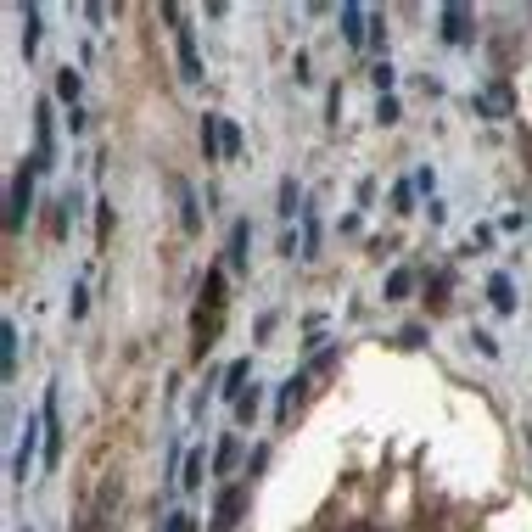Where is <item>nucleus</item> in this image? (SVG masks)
<instances>
[{
  "label": "nucleus",
  "mask_w": 532,
  "mask_h": 532,
  "mask_svg": "<svg viewBox=\"0 0 532 532\" xmlns=\"http://www.w3.org/2000/svg\"><path fill=\"white\" fill-rule=\"evenodd\" d=\"M202 152H208V163H213V157H224V118H219V112L202 118Z\"/></svg>",
  "instance_id": "8"
},
{
  "label": "nucleus",
  "mask_w": 532,
  "mask_h": 532,
  "mask_svg": "<svg viewBox=\"0 0 532 532\" xmlns=\"http://www.w3.org/2000/svg\"><path fill=\"white\" fill-rule=\"evenodd\" d=\"M471 342H476V353H488V359H499V342H493L488 331H471Z\"/></svg>",
  "instance_id": "22"
},
{
  "label": "nucleus",
  "mask_w": 532,
  "mask_h": 532,
  "mask_svg": "<svg viewBox=\"0 0 532 532\" xmlns=\"http://www.w3.org/2000/svg\"><path fill=\"white\" fill-rule=\"evenodd\" d=\"M202 471H208V460H202V454H191V460H185V488H202Z\"/></svg>",
  "instance_id": "18"
},
{
  "label": "nucleus",
  "mask_w": 532,
  "mask_h": 532,
  "mask_svg": "<svg viewBox=\"0 0 532 532\" xmlns=\"http://www.w3.org/2000/svg\"><path fill=\"white\" fill-rule=\"evenodd\" d=\"M45 432H51V437H45V465H56V454H62V420H56V392H51V398H45Z\"/></svg>",
  "instance_id": "7"
},
{
  "label": "nucleus",
  "mask_w": 532,
  "mask_h": 532,
  "mask_svg": "<svg viewBox=\"0 0 532 532\" xmlns=\"http://www.w3.org/2000/svg\"><path fill=\"white\" fill-rule=\"evenodd\" d=\"M40 51V6H23V56Z\"/></svg>",
  "instance_id": "13"
},
{
  "label": "nucleus",
  "mask_w": 532,
  "mask_h": 532,
  "mask_svg": "<svg viewBox=\"0 0 532 532\" xmlns=\"http://www.w3.org/2000/svg\"><path fill=\"white\" fill-rule=\"evenodd\" d=\"M40 426H45V420H34V415H28V426H23V443H17V460H12V476H17V482H28V465H34V448H40Z\"/></svg>",
  "instance_id": "5"
},
{
  "label": "nucleus",
  "mask_w": 532,
  "mask_h": 532,
  "mask_svg": "<svg viewBox=\"0 0 532 532\" xmlns=\"http://www.w3.org/2000/svg\"><path fill=\"white\" fill-rule=\"evenodd\" d=\"M376 118H381V124H398V101L381 96V101H376Z\"/></svg>",
  "instance_id": "23"
},
{
  "label": "nucleus",
  "mask_w": 532,
  "mask_h": 532,
  "mask_svg": "<svg viewBox=\"0 0 532 532\" xmlns=\"http://www.w3.org/2000/svg\"><path fill=\"white\" fill-rule=\"evenodd\" d=\"M353 532H370V527H353Z\"/></svg>",
  "instance_id": "28"
},
{
  "label": "nucleus",
  "mask_w": 532,
  "mask_h": 532,
  "mask_svg": "<svg viewBox=\"0 0 532 532\" xmlns=\"http://www.w3.org/2000/svg\"><path fill=\"white\" fill-rule=\"evenodd\" d=\"M409 292H415V275H409V269H392V275H387V297L398 303V297H409Z\"/></svg>",
  "instance_id": "16"
},
{
  "label": "nucleus",
  "mask_w": 532,
  "mask_h": 532,
  "mask_svg": "<svg viewBox=\"0 0 532 532\" xmlns=\"http://www.w3.org/2000/svg\"><path fill=\"white\" fill-rule=\"evenodd\" d=\"M28 202H34V163H23L12 174V196H6V230H12V236L28 224Z\"/></svg>",
  "instance_id": "1"
},
{
  "label": "nucleus",
  "mask_w": 532,
  "mask_h": 532,
  "mask_svg": "<svg viewBox=\"0 0 532 532\" xmlns=\"http://www.w3.org/2000/svg\"><path fill=\"white\" fill-rule=\"evenodd\" d=\"M280 213H297V185L280 180Z\"/></svg>",
  "instance_id": "21"
},
{
  "label": "nucleus",
  "mask_w": 532,
  "mask_h": 532,
  "mask_svg": "<svg viewBox=\"0 0 532 532\" xmlns=\"http://www.w3.org/2000/svg\"><path fill=\"white\" fill-rule=\"evenodd\" d=\"M163 532H191V516H185V510H174V516L163 521Z\"/></svg>",
  "instance_id": "27"
},
{
  "label": "nucleus",
  "mask_w": 532,
  "mask_h": 532,
  "mask_svg": "<svg viewBox=\"0 0 532 532\" xmlns=\"http://www.w3.org/2000/svg\"><path fill=\"white\" fill-rule=\"evenodd\" d=\"M241 504H247V493H241V488H224L219 504H213V527H208V532H236Z\"/></svg>",
  "instance_id": "4"
},
{
  "label": "nucleus",
  "mask_w": 532,
  "mask_h": 532,
  "mask_svg": "<svg viewBox=\"0 0 532 532\" xmlns=\"http://www.w3.org/2000/svg\"><path fill=\"white\" fill-rule=\"evenodd\" d=\"M241 264H247V224L230 230V269H241Z\"/></svg>",
  "instance_id": "17"
},
{
  "label": "nucleus",
  "mask_w": 532,
  "mask_h": 532,
  "mask_svg": "<svg viewBox=\"0 0 532 532\" xmlns=\"http://www.w3.org/2000/svg\"><path fill=\"white\" fill-rule=\"evenodd\" d=\"M236 460H241V443H236V437H224V443H219V454H213V471H219V476H230V471H236Z\"/></svg>",
  "instance_id": "14"
},
{
  "label": "nucleus",
  "mask_w": 532,
  "mask_h": 532,
  "mask_svg": "<svg viewBox=\"0 0 532 532\" xmlns=\"http://www.w3.org/2000/svg\"><path fill=\"white\" fill-rule=\"evenodd\" d=\"M0 370H6V376L17 370V331L12 325H0Z\"/></svg>",
  "instance_id": "15"
},
{
  "label": "nucleus",
  "mask_w": 532,
  "mask_h": 532,
  "mask_svg": "<svg viewBox=\"0 0 532 532\" xmlns=\"http://www.w3.org/2000/svg\"><path fill=\"white\" fill-rule=\"evenodd\" d=\"M236 415H241V426H252V415H258V392H247V398H241Z\"/></svg>",
  "instance_id": "24"
},
{
  "label": "nucleus",
  "mask_w": 532,
  "mask_h": 532,
  "mask_svg": "<svg viewBox=\"0 0 532 532\" xmlns=\"http://www.w3.org/2000/svg\"><path fill=\"white\" fill-rule=\"evenodd\" d=\"M488 303L499 308V314H510V308H516V286H510V275H493L488 280Z\"/></svg>",
  "instance_id": "12"
},
{
  "label": "nucleus",
  "mask_w": 532,
  "mask_h": 532,
  "mask_svg": "<svg viewBox=\"0 0 532 532\" xmlns=\"http://www.w3.org/2000/svg\"><path fill=\"white\" fill-rule=\"evenodd\" d=\"M381 45H387V23H381V17H370V51H381Z\"/></svg>",
  "instance_id": "26"
},
{
  "label": "nucleus",
  "mask_w": 532,
  "mask_h": 532,
  "mask_svg": "<svg viewBox=\"0 0 532 532\" xmlns=\"http://www.w3.org/2000/svg\"><path fill=\"white\" fill-rule=\"evenodd\" d=\"M342 40H348L353 51H364V45H370V12H364L359 0H348V6H342Z\"/></svg>",
  "instance_id": "3"
},
{
  "label": "nucleus",
  "mask_w": 532,
  "mask_h": 532,
  "mask_svg": "<svg viewBox=\"0 0 532 532\" xmlns=\"http://www.w3.org/2000/svg\"><path fill=\"white\" fill-rule=\"evenodd\" d=\"M482 107H488L493 118H504V112H510V90H488V96H482Z\"/></svg>",
  "instance_id": "19"
},
{
  "label": "nucleus",
  "mask_w": 532,
  "mask_h": 532,
  "mask_svg": "<svg viewBox=\"0 0 532 532\" xmlns=\"http://www.w3.org/2000/svg\"><path fill=\"white\" fill-rule=\"evenodd\" d=\"M370 79H376L381 90H387V96H392V62H376V68H370Z\"/></svg>",
  "instance_id": "25"
},
{
  "label": "nucleus",
  "mask_w": 532,
  "mask_h": 532,
  "mask_svg": "<svg viewBox=\"0 0 532 532\" xmlns=\"http://www.w3.org/2000/svg\"><path fill=\"white\" fill-rule=\"evenodd\" d=\"M79 90H84V73H79V68H62V73H56V96L68 101L73 112H79Z\"/></svg>",
  "instance_id": "10"
},
{
  "label": "nucleus",
  "mask_w": 532,
  "mask_h": 532,
  "mask_svg": "<svg viewBox=\"0 0 532 532\" xmlns=\"http://www.w3.org/2000/svg\"><path fill=\"white\" fill-rule=\"evenodd\" d=\"M174 196H180V224H185V230L196 236V230H202V208H196L191 185H185V180H174Z\"/></svg>",
  "instance_id": "9"
},
{
  "label": "nucleus",
  "mask_w": 532,
  "mask_h": 532,
  "mask_svg": "<svg viewBox=\"0 0 532 532\" xmlns=\"http://www.w3.org/2000/svg\"><path fill=\"white\" fill-rule=\"evenodd\" d=\"M247 376H252V364L247 359H236V364H230V376H224V398H236V404H241V398H247Z\"/></svg>",
  "instance_id": "11"
},
{
  "label": "nucleus",
  "mask_w": 532,
  "mask_h": 532,
  "mask_svg": "<svg viewBox=\"0 0 532 532\" xmlns=\"http://www.w3.org/2000/svg\"><path fill=\"white\" fill-rule=\"evenodd\" d=\"M163 17L174 23V45H180V68H185V79H202V56H196V40H191V28H185V12L180 6H163Z\"/></svg>",
  "instance_id": "2"
},
{
  "label": "nucleus",
  "mask_w": 532,
  "mask_h": 532,
  "mask_svg": "<svg viewBox=\"0 0 532 532\" xmlns=\"http://www.w3.org/2000/svg\"><path fill=\"white\" fill-rule=\"evenodd\" d=\"M224 157H241V129L224 118Z\"/></svg>",
  "instance_id": "20"
},
{
  "label": "nucleus",
  "mask_w": 532,
  "mask_h": 532,
  "mask_svg": "<svg viewBox=\"0 0 532 532\" xmlns=\"http://www.w3.org/2000/svg\"><path fill=\"white\" fill-rule=\"evenodd\" d=\"M443 40L448 45L471 40V12H465V6H443Z\"/></svg>",
  "instance_id": "6"
}]
</instances>
